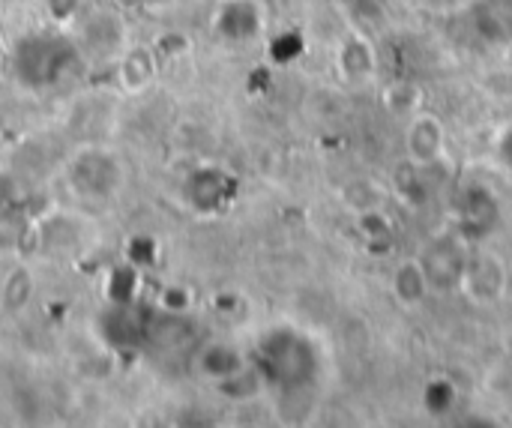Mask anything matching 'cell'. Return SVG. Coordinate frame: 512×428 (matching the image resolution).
Here are the masks:
<instances>
[{"label":"cell","instance_id":"8","mask_svg":"<svg viewBox=\"0 0 512 428\" xmlns=\"http://www.w3.org/2000/svg\"><path fill=\"white\" fill-rule=\"evenodd\" d=\"M42 3H45V9H48L51 21L66 24V21H72V18L78 15V9H81V3H84V0H42Z\"/></svg>","mask_w":512,"mask_h":428},{"label":"cell","instance_id":"4","mask_svg":"<svg viewBox=\"0 0 512 428\" xmlns=\"http://www.w3.org/2000/svg\"><path fill=\"white\" fill-rule=\"evenodd\" d=\"M195 366H198V372L207 381H213L219 387L228 384V381H234L240 372H246L243 354L234 345H228V342H210V345H204L201 354H198V360H195Z\"/></svg>","mask_w":512,"mask_h":428},{"label":"cell","instance_id":"7","mask_svg":"<svg viewBox=\"0 0 512 428\" xmlns=\"http://www.w3.org/2000/svg\"><path fill=\"white\" fill-rule=\"evenodd\" d=\"M117 72H120V81H123V87L126 90H144L150 81H153V72H156V66H153V57H150V51H141V48H135V51H129V54H123L120 57V66H117Z\"/></svg>","mask_w":512,"mask_h":428},{"label":"cell","instance_id":"6","mask_svg":"<svg viewBox=\"0 0 512 428\" xmlns=\"http://www.w3.org/2000/svg\"><path fill=\"white\" fill-rule=\"evenodd\" d=\"M429 288V273L420 261H405L396 273H393V294L399 297V303L414 306L426 297Z\"/></svg>","mask_w":512,"mask_h":428},{"label":"cell","instance_id":"5","mask_svg":"<svg viewBox=\"0 0 512 428\" xmlns=\"http://www.w3.org/2000/svg\"><path fill=\"white\" fill-rule=\"evenodd\" d=\"M120 21L108 12H93L84 24V42L90 54L111 57L120 48Z\"/></svg>","mask_w":512,"mask_h":428},{"label":"cell","instance_id":"2","mask_svg":"<svg viewBox=\"0 0 512 428\" xmlns=\"http://www.w3.org/2000/svg\"><path fill=\"white\" fill-rule=\"evenodd\" d=\"M69 183L78 195L105 201L120 189V162L108 150H84L69 168Z\"/></svg>","mask_w":512,"mask_h":428},{"label":"cell","instance_id":"9","mask_svg":"<svg viewBox=\"0 0 512 428\" xmlns=\"http://www.w3.org/2000/svg\"><path fill=\"white\" fill-rule=\"evenodd\" d=\"M144 3H150V6H156V3H165V0H144Z\"/></svg>","mask_w":512,"mask_h":428},{"label":"cell","instance_id":"3","mask_svg":"<svg viewBox=\"0 0 512 428\" xmlns=\"http://www.w3.org/2000/svg\"><path fill=\"white\" fill-rule=\"evenodd\" d=\"M405 147H408L411 162L432 165L444 153V126L435 117H429V114L414 117L408 132H405Z\"/></svg>","mask_w":512,"mask_h":428},{"label":"cell","instance_id":"1","mask_svg":"<svg viewBox=\"0 0 512 428\" xmlns=\"http://www.w3.org/2000/svg\"><path fill=\"white\" fill-rule=\"evenodd\" d=\"M78 63V51L72 42L60 36H33L18 45L15 51V69L24 84L45 87V84H60L66 72Z\"/></svg>","mask_w":512,"mask_h":428}]
</instances>
